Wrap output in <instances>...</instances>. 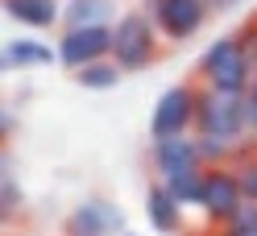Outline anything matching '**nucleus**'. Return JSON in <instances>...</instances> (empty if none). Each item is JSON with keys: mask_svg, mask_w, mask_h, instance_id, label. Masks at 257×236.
Masks as SVG:
<instances>
[{"mask_svg": "<svg viewBox=\"0 0 257 236\" xmlns=\"http://www.w3.org/2000/svg\"><path fill=\"white\" fill-rule=\"evenodd\" d=\"M195 71H199V87L228 91V96H245V91L257 83V21L216 38L203 50Z\"/></svg>", "mask_w": 257, "mask_h": 236, "instance_id": "nucleus-1", "label": "nucleus"}, {"mask_svg": "<svg viewBox=\"0 0 257 236\" xmlns=\"http://www.w3.org/2000/svg\"><path fill=\"white\" fill-rule=\"evenodd\" d=\"M195 137H216L232 149L253 145L249 124H245V96L199 87V108H195Z\"/></svg>", "mask_w": 257, "mask_h": 236, "instance_id": "nucleus-2", "label": "nucleus"}, {"mask_svg": "<svg viewBox=\"0 0 257 236\" xmlns=\"http://www.w3.org/2000/svg\"><path fill=\"white\" fill-rule=\"evenodd\" d=\"M158 25L150 21V13H124V17L112 25V58L124 75L146 71L158 58Z\"/></svg>", "mask_w": 257, "mask_h": 236, "instance_id": "nucleus-3", "label": "nucleus"}, {"mask_svg": "<svg viewBox=\"0 0 257 236\" xmlns=\"http://www.w3.org/2000/svg\"><path fill=\"white\" fill-rule=\"evenodd\" d=\"M195 108H199V87L191 83H174L158 96L154 112H150V137L166 141V137H187L195 129Z\"/></svg>", "mask_w": 257, "mask_h": 236, "instance_id": "nucleus-4", "label": "nucleus"}, {"mask_svg": "<svg viewBox=\"0 0 257 236\" xmlns=\"http://www.w3.org/2000/svg\"><path fill=\"white\" fill-rule=\"evenodd\" d=\"M146 13H150V21L158 25L162 38L187 42L207 25L212 5H207V0H146Z\"/></svg>", "mask_w": 257, "mask_h": 236, "instance_id": "nucleus-5", "label": "nucleus"}, {"mask_svg": "<svg viewBox=\"0 0 257 236\" xmlns=\"http://www.w3.org/2000/svg\"><path fill=\"white\" fill-rule=\"evenodd\" d=\"M245 207V195H240V182H236V170L232 166H207V182H203V199H199V211L207 215V224L220 228Z\"/></svg>", "mask_w": 257, "mask_h": 236, "instance_id": "nucleus-6", "label": "nucleus"}, {"mask_svg": "<svg viewBox=\"0 0 257 236\" xmlns=\"http://www.w3.org/2000/svg\"><path fill=\"white\" fill-rule=\"evenodd\" d=\"M58 62L67 71L91 67L100 58H112V25H87V29H62L58 38Z\"/></svg>", "mask_w": 257, "mask_h": 236, "instance_id": "nucleus-7", "label": "nucleus"}, {"mask_svg": "<svg viewBox=\"0 0 257 236\" xmlns=\"http://www.w3.org/2000/svg\"><path fill=\"white\" fill-rule=\"evenodd\" d=\"M150 166L158 182H170L187 174V170H203V153H199V137H166L150 145Z\"/></svg>", "mask_w": 257, "mask_h": 236, "instance_id": "nucleus-8", "label": "nucleus"}, {"mask_svg": "<svg viewBox=\"0 0 257 236\" xmlns=\"http://www.w3.org/2000/svg\"><path fill=\"white\" fill-rule=\"evenodd\" d=\"M120 232H124V215L108 199H83L62 224V236H120Z\"/></svg>", "mask_w": 257, "mask_h": 236, "instance_id": "nucleus-9", "label": "nucleus"}, {"mask_svg": "<svg viewBox=\"0 0 257 236\" xmlns=\"http://www.w3.org/2000/svg\"><path fill=\"white\" fill-rule=\"evenodd\" d=\"M146 219H150V228L162 232V236L183 232V203L174 199V191L166 182H154L146 191Z\"/></svg>", "mask_w": 257, "mask_h": 236, "instance_id": "nucleus-10", "label": "nucleus"}, {"mask_svg": "<svg viewBox=\"0 0 257 236\" xmlns=\"http://www.w3.org/2000/svg\"><path fill=\"white\" fill-rule=\"evenodd\" d=\"M5 13L25 29H54L62 21L58 0H5Z\"/></svg>", "mask_w": 257, "mask_h": 236, "instance_id": "nucleus-11", "label": "nucleus"}, {"mask_svg": "<svg viewBox=\"0 0 257 236\" xmlns=\"http://www.w3.org/2000/svg\"><path fill=\"white\" fill-rule=\"evenodd\" d=\"M50 62H58V50H50L46 42L38 38H13L5 46V71H29V67H50Z\"/></svg>", "mask_w": 257, "mask_h": 236, "instance_id": "nucleus-12", "label": "nucleus"}, {"mask_svg": "<svg viewBox=\"0 0 257 236\" xmlns=\"http://www.w3.org/2000/svg\"><path fill=\"white\" fill-rule=\"evenodd\" d=\"M112 13H116L112 0H62V29L112 25Z\"/></svg>", "mask_w": 257, "mask_h": 236, "instance_id": "nucleus-13", "label": "nucleus"}, {"mask_svg": "<svg viewBox=\"0 0 257 236\" xmlns=\"http://www.w3.org/2000/svg\"><path fill=\"white\" fill-rule=\"evenodd\" d=\"M120 79H124V71L116 67V58H100V62H91V67L75 71V83L87 87V91H112Z\"/></svg>", "mask_w": 257, "mask_h": 236, "instance_id": "nucleus-14", "label": "nucleus"}, {"mask_svg": "<svg viewBox=\"0 0 257 236\" xmlns=\"http://www.w3.org/2000/svg\"><path fill=\"white\" fill-rule=\"evenodd\" d=\"M203 182H207V166H203V170H187V174L170 178L166 186L174 191V199H179L183 207H199V199H203Z\"/></svg>", "mask_w": 257, "mask_h": 236, "instance_id": "nucleus-15", "label": "nucleus"}, {"mask_svg": "<svg viewBox=\"0 0 257 236\" xmlns=\"http://www.w3.org/2000/svg\"><path fill=\"white\" fill-rule=\"evenodd\" d=\"M21 207H25V191L13 178V166L5 162V174H0V215H5V224H13L21 215Z\"/></svg>", "mask_w": 257, "mask_h": 236, "instance_id": "nucleus-16", "label": "nucleus"}, {"mask_svg": "<svg viewBox=\"0 0 257 236\" xmlns=\"http://www.w3.org/2000/svg\"><path fill=\"white\" fill-rule=\"evenodd\" d=\"M232 170H236V182H240L245 203H257V145H245V149H240V157L232 162Z\"/></svg>", "mask_w": 257, "mask_h": 236, "instance_id": "nucleus-17", "label": "nucleus"}, {"mask_svg": "<svg viewBox=\"0 0 257 236\" xmlns=\"http://www.w3.org/2000/svg\"><path fill=\"white\" fill-rule=\"evenodd\" d=\"M216 236H257V203H245L228 224H220Z\"/></svg>", "mask_w": 257, "mask_h": 236, "instance_id": "nucleus-18", "label": "nucleus"}, {"mask_svg": "<svg viewBox=\"0 0 257 236\" xmlns=\"http://www.w3.org/2000/svg\"><path fill=\"white\" fill-rule=\"evenodd\" d=\"M245 124H249V141L257 145V83L245 91Z\"/></svg>", "mask_w": 257, "mask_h": 236, "instance_id": "nucleus-19", "label": "nucleus"}, {"mask_svg": "<svg viewBox=\"0 0 257 236\" xmlns=\"http://www.w3.org/2000/svg\"><path fill=\"white\" fill-rule=\"evenodd\" d=\"M207 5H212V13H228V9L240 5V0H207Z\"/></svg>", "mask_w": 257, "mask_h": 236, "instance_id": "nucleus-20", "label": "nucleus"}, {"mask_svg": "<svg viewBox=\"0 0 257 236\" xmlns=\"http://www.w3.org/2000/svg\"><path fill=\"white\" fill-rule=\"evenodd\" d=\"M120 236H133V232H128V228H124V232H120Z\"/></svg>", "mask_w": 257, "mask_h": 236, "instance_id": "nucleus-21", "label": "nucleus"}]
</instances>
